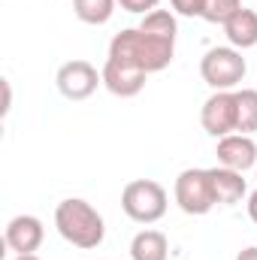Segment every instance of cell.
Wrapping results in <instances>:
<instances>
[{
    "mask_svg": "<svg viewBox=\"0 0 257 260\" xmlns=\"http://www.w3.org/2000/svg\"><path fill=\"white\" fill-rule=\"evenodd\" d=\"M173 52H176V43H173V40L151 37V34H145V30H139V27H130V30L115 34L112 43H109V58H112V61L136 67V70H142L145 76H148V73H160L164 67H170Z\"/></svg>",
    "mask_w": 257,
    "mask_h": 260,
    "instance_id": "6da1fadb",
    "label": "cell"
},
{
    "mask_svg": "<svg viewBox=\"0 0 257 260\" xmlns=\"http://www.w3.org/2000/svg\"><path fill=\"white\" fill-rule=\"evenodd\" d=\"M55 227L58 233L64 236L70 245L76 248H97L106 236V224L100 218V212L88 203V200H79V197H70L61 200L58 209H55Z\"/></svg>",
    "mask_w": 257,
    "mask_h": 260,
    "instance_id": "7a4b0ae2",
    "label": "cell"
},
{
    "mask_svg": "<svg viewBox=\"0 0 257 260\" xmlns=\"http://www.w3.org/2000/svg\"><path fill=\"white\" fill-rule=\"evenodd\" d=\"M245 73H248V64H245L242 52L233 49V46H215L200 61L203 82L215 91H233L245 79Z\"/></svg>",
    "mask_w": 257,
    "mask_h": 260,
    "instance_id": "3957f363",
    "label": "cell"
},
{
    "mask_svg": "<svg viewBox=\"0 0 257 260\" xmlns=\"http://www.w3.org/2000/svg\"><path fill=\"white\" fill-rule=\"evenodd\" d=\"M121 209L136 224H154L167 215V191L151 179H136L121 194Z\"/></svg>",
    "mask_w": 257,
    "mask_h": 260,
    "instance_id": "277c9868",
    "label": "cell"
},
{
    "mask_svg": "<svg viewBox=\"0 0 257 260\" xmlns=\"http://www.w3.org/2000/svg\"><path fill=\"white\" fill-rule=\"evenodd\" d=\"M176 203L182 212L188 215H206L218 206L215 188H212V176L209 170H185L176 179Z\"/></svg>",
    "mask_w": 257,
    "mask_h": 260,
    "instance_id": "5b68a950",
    "label": "cell"
},
{
    "mask_svg": "<svg viewBox=\"0 0 257 260\" xmlns=\"http://www.w3.org/2000/svg\"><path fill=\"white\" fill-rule=\"evenodd\" d=\"M200 124L215 139L236 133V91H215L200 109Z\"/></svg>",
    "mask_w": 257,
    "mask_h": 260,
    "instance_id": "8992f818",
    "label": "cell"
},
{
    "mask_svg": "<svg viewBox=\"0 0 257 260\" xmlns=\"http://www.w3.org/2000/svg\"><path fill=\"white\" fill-rule=\"evenodd\" d=\"M58 91L64 94L67 100H88L97 85H103V76L97 73V67L88 61H67L58 70Z\"/></svg>",
    "mask_w": 257,
    "mask_h": 260,
    "instance_id": "52a82bcc",
    "label": "cell"
},
{
    "mask_svg": "<svg viewBox=\"0 0 257 260\" xmlns=\"http://www.w3.org/2000/svg\"><path fill=\"white\" fill-rule=\"evenodd\" d=\"M218 164L236 173H245L257 164V142L248 133H227L218 139Z\"/></svg>",
    "mask_w": 257,
    "mask_h": 260,
    "instance_id": "ba28073f",
    "label": "cell"
},
{
    "mask_svg": "<svg viewBox=\"0 0 257 260\" xmlns=\"http://www.w3.org/2000/svg\"><path fill=\"white\" fill-rule=\"evenodd\" d=\"M43 236H46L43 221L34 218V215H15L6 224V245L15 254H34L43 245Z\"/></svg>",
    "mask_w": 257,
    "mask_h": 260,
    "instance_id": "9c48e42d",
    "label": "cell"
},
{
    "mask_svg": "<svg viewBox=\"0 0 257 260\" xmlns=\"http://www.w3.org/2000/svg\"><path fill=\"white\" fill-rule=\"evenodd\" d=\"M100 76H103L106 91L115 94V97H136L145 88V73L142 70H136V67H130V64H121V61H112V58H106Z\"/></svg>",
    "mask_w": 257,
    "mask_h": 260,
    "instance_id": "30bf717a",
    "label": "cell"
},
{
    "mask_svg": "<svg viewBox=\"0 0 257 260\" xmlns=\"http://www.w3.org/2000/svg\"><path fill=\"white\" fill-rule=\"evenodd\" d=\"M224 34H227V40H230V46L233 49H254L257 46V12L254 9H239L236 15H230L224 24Z\"/></svg>",
    "mask_w": 257,
    "mask_h": 260,
    "instance_id": "8fae6325",
    "label": "cell"
},
{
    "mask_svg": "<svg viewBox=\"0 0 257 260\" xmlns=\"http://www.w3.org/2000/svg\"><path fill=\"white\" fill-rule=\"evenodd\" d=\"M209 176H212V188H215V200L218 203L233 206V203H239L245 197V179H242V173L218 164V167L209 170Z\"/></svg>",
    "mask_w": 257,
    "mask_h": 260,
    "instance_id": "7c38bea8",
    "label": "cell"
},
{
    "mask_svg": "<svg viewBox=\"0 0 257 260\" xmlns=\"http://www.w3.org/2000/svg\"><path fill=\"white\" fill-rule=\"evenodd\" d=\"M130 257L133 260H167L170 257V242L160 230H139L130 242Z\"/></svg>",
    "mask_w": 257,
    "mask_h": 260,
    "instance_id": "4fadbf2b",
    "label": "cell"
},
{
    "mask_svg": "<svg viewBox=\"0 0 257 260\" xmlns=\"http://www.w3.org/2000/svg\"><path fill=\"white\" fill-rule=\"evenodd\" d=\"M257 130V91L242 88L236 91V133H254Z\"/></svg>",
    "mask_w": 257,
    "mask_h": 260,
    "instance_id": "5bb4252c",
    "label": "cell"
},
{
    "mask_svg": "<svg viewBox=\"0 0 257 260\" xmlns=\"http://www.w3.org/2000/svg\"><path fill=\"white\" fill-rule=\"evenodd\" d=\"M115 3L118 0H73V9L85 24H106L115 12Z\"/></svg>",
    "mask_w": 257,
    "mask_h": 260,
    "instance_id": "9a60e30c",
    "label": "cell"
},
{
    "mask_svg": "<svg viewBox=\"0 0 257 260\" xmlns=\"http://www.w3.org/2000/svg\"><path fill=\"white\" fill-rule=\"evenodd\" d=\"M139 30L151 34V37H160V40H173L176 43V15L167 12V9H154L142 18Z\"/></svg>",
    "mask_w": 257,
    "mask_h": 260,
    "instance_id": "2e32d148",
    "label": "cell"
},
{
    "mask_svg": "<svg viewBox=\"0 0 257 260\" xmlns=\"http://www.w3.org/2000/svg\"><path fill=\"white\" fill-rule=\"evenodd\" d=\"M242 9V0H206V9H203V18L212 21V24H224L230 15H236Z\"/></svg>",
    "mask_w": 257,
    "mask_h": 260,
    "instance_id": "e0dca14e",
    "label": "cell"
},
{
    "mask_svg": "<svg viewBox=\"0 0 257 260\" xmlns=\"http://www.w3.org/2000/svg\"><path fill=\"white\" fill-rule=\"evenodd\" d=\"M170 3L179 15H188V18H194V15L203 18V9H206V0H170Z\"/></svg>",
    "mask_w": 257,
    "mask_h": 260,
    "instance_id": "ac0fdd59",
    "label": "cell"
},
{
    "mask_svg": "<svg viewBox=\"0 0 257 260\" xmlns=\"http://www.w3.org/2000/svg\"><path fill=\"white\" fill-rule=\"evenodd\" d=\"M118 3H121V9H127V12H145V15H148V12L157 9L160 0H118Z\"/></svg>",
    "mask_w": 257,
    "mask_h": 260,
    "instance_id": "d6986e66",
    "label": "cell"
},
{
    "mask_svg": "<svg viewBox=\"0 0 257 260\" xmlns=\"http://www.w3.org/2000/svg\"><path fill=\"white\" fill-rule=\"evenodd\" d=\"M248 218H251V221L257 224V191L248 197Z\"/></svg>",
    "mask_w": 257,
    "mask_h": 260,
    "instance_id": "ffe728a7",
    "label": "cell"
},
{
    "mask_svg": "<svg viewBox=\"0 0 257 260\" xmlns=\"http://www.w3.org/2000/svg\"><path fill=\"white\" fill-rule=\"evenodd\" d=\"M236 260H257V245L245 248V251H239V257H236Z\"/></svg>",
    "mask_w": 257,
    "mask_h": 260,
    "instance_id": "44dd1931",
    "label": "cell"
},
{
    "mask_svg": "<svg viewBox=\"0 0 257 260\" xmlns=\"http://www.w3.org/2000/svg\"><path fill=\"white\" fill-rule=\"evenodd\" d=\"M15 260H40L37 254H15Z\"/></svg>",
    "mask_w": 257,
    "mask_h": 260,
    "instance_id": "7402d4cb",
    "label": "cell"
}]
</instances>
